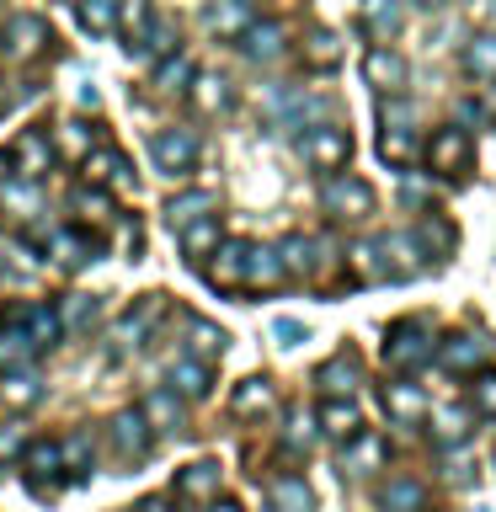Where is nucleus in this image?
Masks as SVG:
<instances>
[{"label": "nucleus", "instance_id": "53", "mask_svg": "<svg viewBox=\"0 0 496 512\" xmlns=\"http://www.w3.org/2000/svg\"><path fill=\"white\" fill-rule=\"evenodd\" d=\"M470 400H475V416H486V422H496V374L491 368H480L475 384H470Z\"/></svg>", "mask_w": 496, "mask_h": 512}, {"label": "nucleus", "instance_id": "59", "mask_svg": "<svg viewBox=\"0 0 496 512\" xmlns=\"http://www.w3.org/2000/svg\"><path fill=\"white\" fill-rule=\"evenodd\" d=\"M134 512H171V507H166V502H160V496H150V502H139Z\"/></svg>", "mask_w": 496, "mask_h": 512}, {"label": "nucleus", "instance_id": "55", "mask_svg": "<svg viewBox=\"0 0 496 512\" xmlns=\"http://www.w3.org/2000/svg\"><path fill=\"white\" fill-rule=\"evenodd\" d=\"M22 448H27V427L22 422H6V427H0V464L22 459Z\"/></svg>", "mask_w": 496, "mask_h": 512}, {"label": "nucleus", "instance_id": "12", "mask_svg": "<svg viewBox=\"0 0 496 512\" xmlns=\"http://www.w3.org/2000/svg\"><path fill=\"white\" fill-rule=\"evenodd\" d=\"M246 240H219L214 251L203 256L208 262V283L214 288H246Z\"/></svg>", "mask_w": 496, "mask_h": 512}, {"label": "nucleus", "instance_id": "57", "mask_svg": "<svg viewBox=\"0 0 496 512\" xmlns=\"http://www.w3.org/2000/svg\"><path fill=\"white\" fill-rule=\"evenodd\" d=\"M400 198H406V203H422V198H427V182H400Z\"/></svg>", "mask_w": 496, "mask_h": 512}, {"label": "nucleus", "instance_id": "23", "mask_svg": "<svg viewBox=\"0 0 496 512\" xmlns=\"http://www.w3.org/2000/svg\"><path fill=\"white\" fill-rule=\"evenodd\" d=\"M43 400V379L32 368H6L0 374V406L6 411H32Z\"/></svg>", "mask_w": 496, "mask_h": 512}, {"label": "nucleus", "instance_id": "41", "mask_svg": "<svg viewBox=\"0 0 496 512\" xmlns=\"http://www.w3.org/2000/svg\"><path fill=\"white\" fill-rule=\"evenodd\" d=\"M464 70H470L475 80H496V27L475 32V38L464 43Z\"/></svg>", "mask_w": 496, "mask_h": 512}, {"label": "nucleus", "instance_id": "25", "mask_svg": "<svg viewBox=\"0 0 496 512\" xmlns=\"http://www.w3.org/2000/svg\"><path fill=\"white\" fill-rule=\"evenodd\" d=\"M203 22H208V32H219V38H240L256 16H251V0H208Z\"/></svg>", "mask_w": 496, "mask_h": 512}, {"label": "nucleus", "instance_id": "30", "mask_svg": "<svg viewBox=\"0 0 496 512\" xmlns=\"http://www.w3.org/2000/svg\"><path fill=\"white\" fill-rule=\"evenodd\" d=\"M315 384H320V395H352L363 384V368H358V358H331V363H320V374H315Z\"/></svg>", "mask_w": 496, "mask_h": 512}, {"label": "nucleus", "instance_id": "38", "mask_svg": "<svg viewBox=\"0 0 496 512\" xmlns=\"http://www.w3.org/2000/svg\"><path fill=\"white\" fill-rule=\"evenodd\" d=\"M203 214H214V192H203V187H192V192H176V198L166 203V224H171V230H182V224L203 219Z\"/></svg>", "mask_w": 496, "mask_h": 512}, {"label": "nucleus", "instance_id": "43", "mask_svg": "<svg viewBox=\"0 0 496 512\" xmlns=\"http://www.w3.org/2000/svg\"><path fill=\"white\" fill-rule=\"evenodd\" d=\"M70 208L80 214V224H107L112 219V198H107V187H96V182L75 187L70 192Z\"/></svg>", "mask_w": 496, "mask_h": 512}, {"label": "nucleus", "instance_id": "3", "mask_svg": "<svg viewBox=\"0 0 496 512\" xmlns=\"http://www.w3.org/2000/svg\"><path fill=\"white\" fill-rule=\"evenodd\" d=\"M22 459H27V491L38 496V502H54V496H59V475H64L59 443L54 438H38V443L27 438Z\"/></svg>", "mask_w": 496, "mask_h": 512}, {"label": "nucleus", "instance_id": "33", "mask_svg": "<svg viewBox=\"0 0 496 512\" xmlns=\"http://www.w3.org/2000/svg\"><path fill=\"white\" fill-rule=\"evenodd\" d=\"M59 459H64V475H75V480H86L96 470V443H91V432H70V438H59Z\"/></svg>", "mask_w": 496, "mask_h": 512}, {"label": "nucleus", "instance_id": "39", "mask_svg": "<svg viewBox=\"0 0 496 512\" xmlns=\"http://www.w3.org/2000/svg\"><path fill=\"white\" fill-rule=\"evenodd\" d=\"M118 6L123 0H75V22L96 38H107V32H118Z\"/></svg>", "mask_w": 496, "mask_h": 512}, {"label": "nucleus", "instance_id": "62", "mask_svg": "<svg viewBox=\"0 0 496 512\" xmlns=\"http://www.w3.org/2000/svg\"><path fill=\"white\" fill-rule=\"evenodd\" d=\"M416 6H443V0H416Z\"/></svg>", "mask_w": 496, "mask_h": 512}, {"label": "nucleus", "instance_id": "1", "mask_svg": "<svg viewBox=\"0 0 496 512\" xmlns=\"http://www.w3.org/2000/svg\"><path fill=\"white\" fill-rule=\"evenodd\" d=\"M432 352H438V342H432V331L422 326V320H395L390 336H384V363L400 368V374L432 363Z\"/></svg>", "mask_w": 496, "mask_h": 512}, {"label": "nucleus", "instance_id": "15", "mask_svg": "<svg viewBox=\"0 0 496 512\" xmlns=\"http://www.w3.org/2000/svg\"><path fill=\"white\" fill-rule=\"evenodd\" d=\"M11 320L32 336V347H38V352H48V347H54L59 336H64V320H59L54 304H16Z\"/></svg>", "mask_w": 496, "mask_h": 512}, {"label": "nucleus", "instance_id": "34", "mask_svg": "<svg viewBox=\"0 0 496 512\" xmlns=\"http://www.w3.org/2000/svg\"><path fill=\"white\" fill-rule=\"evenodd\" d=\"M267 496H272V512H315V491L299 475H278L267 486Z\"/></svg>", "mask_w": 496, "mask_h": 512}, {"label": "nucleus", "instance_id": "6", "mask_svg": "<svg viewBox=\"0 0 496 512\" xmlns=\"http://www.w3.org/2000/svg\"><path fill=\"white\" fill-rule=\"evenodd\" d=\"M320 203H326L336 219H368V214H374V187H368L363 176L336 171L331 182L320 187Z\"/></svg>", "mask_w": 496, "mask_h": 512}, {"label": "nucleus", "instance_id": "29", "mask_svg": "<svg viewBox=\"0 0 496 512\" xmlns=\"http://www.w3.org/2000/svg\"><path fill=\"white\" fill-rule=\"evenodd\" d=\"M288 278L278 246H251L246 251V288H278Z\"/></svg>", "mask_w": 496, "mask_h": 512}, {"label": "nucleus", "instance_id": "40", "mask_svg": "<svg viewBox=\"0 0 496 512\" xmlns=\"http://www.w3.org/2000/svg\"><path fill=\"white\" fill-rule=\"evenodd\" d=\"M379 459H384V443L368 438V432H352L347 448H342V470H347V475H368Z\"/></svg>", "mask_w": 496, "mask_h": 512}, {"label": "nucleus", "instance_id": "46", "mask_svg": "<svg viewBox=\"0 0 496 512\" xmlns=\"http://www.w3.org/2000/svg\"><path fill=\"white\" fill-rule=\"evenodd\" d=\"M342 59V38L326 27H315L310 38H304V64H315V70H331V64Z\"/></svg>", "mask_w": 496, "mask_h": 512}, {"label": "nucleus", "instance_id": "11", "mask_svg": "<svg viewBox=\"0 0 496 512\" xmlns=\"http://www.w3.org/2000/svg\"><path fill=\"white\" fill-rule=\"evenodd\" d=\"M448 374H475V368H486V358H491V342L480 331H470V336H448V342H438V352H432Z\"/></svg>", "mask_w": 496, "mask_h": 512}, {"label": "nucleus", "instance_id": "49", "mask_svg": "<svg viewBox=\"0 0 496 512\" xmlns=\"http://www.w3.org/2000/svg\"><path fill=\"white\" fill-rule=\"evenodd\" d=\"M347 256H352V272H358V278H368V283L390 278V272H384V251H379V240H358V246H352Z\"/></svg>", "mask_w": 496, "mask_h": 512}, {"label": "nucleus", "instance_id": "50", "mask_svg": "<svg viewBox=\"0 0 496 512\" xmlns=\"http://www.w3.org/2000/svg\"><path fill=\"white\" fill-rule=\"evenodd\" d=\"M416 240H422L427 256H438V262H443L448 251H454V230H448V224H443L438 214H427L422 224H416Z\"/></svg>", "mask_w": 496, "mask_h": 512}, {"label": "nucleus", "instance_id": "61", "mask_svg": "<svg viewBox=\"0 0 496 512\" xmlns=\"http://www.w3.org/2000/svg\"><path fill=\"white\" fill-rule=\"evenodd\" d=\"M486 11H491V22H496V0H486Z\"/></svg>", "mask_w": 496, "mask_h": 512}, {"label": "nucleus", "instance_id": "22", "mask_svg": "<svg viewBox=\"0 0 496 512\" xmlns=\"http://www.w3.org/2000/svg\"><path fill=\"white\" fill-rule=\"evenodd\" d=\"M219 464L214 459H198V464H187V470H176V496L182 502H214L219 496Z\"/></svg>", "mask_w": 496, "mask_h": 512}, {"label": "nucleus", "instance_id": "42", "mask_svg": "<svg viewBox=\"0 0 496 512\" xmlns=\"http://www.w3.org/2000/svg\"><path fill=\"white\" fill-rule=\"evenodd\" d=\"M358 16H363V32H368V38H395V27H400V0H363Z\"/></svg>", "mask_w": 496, "mask_h": 512}, {"label": "nucleus", "instance_id": "20", "mask_svg": "<svg viewBox=\"0 0 496 512\" xmlns=\"http://www.w3.org/2000/svg\"><path fill=\"white\" fill-rule=\"evenodd\" d=\"M187 102L203 112V118H219V112H230V102H235V91H230V80L224 75H192L187 80Z\"/></svg>", "mask_w": 496, "mask_h": 512}, {"label": "nucleus", "instance_id": "54", "mask_svg": "<svg viewBox=\"0 0 496 512\" xmlns=\"http://www.w3.org/2000/svg\"><path fill=\"white\" fill-rule=\"evenodd\" d=\"M438 438L443 443H464V438H470V416H464L459 406H443L438 411Z\"/></svg>", "mask_w": 496, "mask_h": 512}, {"label": "nucleus", "instance_id": "2", "mask_svg": "<svg viewBox=\"0 0 496 512\" xmlns=\"http://www.w3.org/2000/svg\"><path fill=\"white\" fill-rule=\"evenodd\" d=\"M48 43H54V27H48V16H38V11H11L6 27H0V48H6V59H16V64L38 59Z\"/></svg>", "mask_w": 496, "mask_h": 512}, {"label": "nucleus", "instance_id": "18", "mask_svg": "<svg viewBox=\"0 0 496 512\" xmlns=\"http://www.w3.org/2000/svg\"><path fill=\"white\" fill-rule=\"evenodd\" d=\"M363 80L379 96H395L400 86H406V59H400L395 48H368L363 54Z\"/></svg>", "mask_w": 496, "mask_h": 512}, {"label": "nucleus", "instance_id": "52", "mask_svg": "<svg viewBox=\"0 0 496 512\" xmlns=\"http://www.w3.org/2000/svg\"><path fill=\"white\" fill-rule=\"evenodd\" d=\"M315 432H320L315 416L310 411H294V416H288V432H283V448H288V454H304V448L315 443Z\"/></svg>", "mask_w": 496, "mask_h": 512}, {"label": "nucleus", "instance_id": "32", "mask_svg": "<svg viewBox=\"0 0 496 512\" xmlns=\"http://www.w3.org/2000/svg\"><path fill=\"white\" fill-rule=\"evenodd\" d=\"M224 347H230V336H224L214 320H203V315L187 320V352H192V358L214 363V358H224Z\"/></svg>", "mask_w": 496, "mask_h": 512}, {"label": "nucleus", "instance_id": "26", "mask_svg": "<svg viewBox=\"0 0 496 512\" xmlns=\"http://www.w3.org/2000/svg\"><path fill=\"white\" fill-rule=\"evenodd\" d=\"M235 43H240V54H246L251 64H267V59L283 54V22H251Z\"/></svg>", "mask_w": 496, "mask_h": 512}, {"label": "nucleus", "instance_id": "10", "mask_svg": "<svg viewBox=\"0 0 496 512\" xmlns=\"http://www.w3.org/2000/svg\"><path fill=\"white\" fill-rule=\"evenodd\" d=\"M272 411H278V384H272L267 374H251V379L235 384L230 416H240V422H267Z\"/></svg>", "mask_w": 496, "mask_h": 512}, {"label": "nucleus", "instance_id": "14", "mask_svg": "<svg viewBox=\"0 0 496 512\" xmlns=\"http://www.w3.org/2000/svg\"><path fill=\"white\" fill-rule=\"evenodd\" d=\"M379 400H384V416H390V422H400V427H411V422H422V416H427L422 384L390 379V384H379Z\"/></svg>", "mask_w": 496, "mask_h": 512}, {"label": "nucleus", "instance_id": "19", "mask_svg": "<svg viewBox=\"0 0 496 512\" xmlns=\"http://www.w3.org/2000/svg\"><path fill=\"white\" fill-rule=\"evenodd\" d=\"M48 251H54L59 267H91L102 256V240L86 230H48Z\"/></svg>", "mask_w": 496, "mask_h": 512}, {"label": "nucleus", "instance_id": "7", "mask_svg": "<svg viewBox=\"0 0 496 512\" xmlns=\"http://www.w3.org/2000/svg\"><path fill=\"white\" fill-rule=\"evenodd\" d=\"M6 166L16 176H27V182H43L48 166H54V139H48L43 128H22V134L11 139V150H6Z\"/></svg>", "mask_w": 496, "mask_h": 512}, {"label": "nucleus", "instance_id": "36", "mask_svg": "<svg viewBox=\"0 0 496 512\" xmlns=\"http://www.w3.org/2000/svg\"><path fill=\"white\" fill-rule=\"evenodd\" d=\"M91 150H96V123H86V118H64V123H59V134H54V155L86 160Z\"/></svg>", "mask_w": 496, "mask_h": 512}, {"label": "nucleus", "instance_id": "31", "mask_svg": "<svg viewBox=\"0 0 496 512\" xmlns=\"http://www.w3.org/2000/svg\"><path fill=\"white\" fill-rule=\"evenodd\" d=\"M182 251H187V262H203L208 251L224 240V230H219V214H203V219H192V224H182Z\"/></svg>", "mask_w": 496, "mask_h": 512}, {"label": "nucleus", "instance_id": "37", "mask_svg": "<svg viewBox=\"0 0 496 512\" xmlns=\"http://www.w3.org/2000/svg\"><path fill=\"white\" fill-rule=\"evenodd\" d=\"M379 251L390 256V262H384V272H390V278H411V272L422 267V262H416V256H422L416 235H384V240H379Z\"/></svg>", "mask_w": 496, "mask_h": 512}, {"label": "nucleus", "instance_id": "9", "mask_svg": "<svg viewBox=\"0 0 496 512\" xmlns=\"http://www.w3.org/2000/svg\"><path fill=\"white\" fill-rule=\"evenodd\" d=\"M107 438H112V448H118L123 464H139L144 454H150V443H155V427L144 422V411H118L107 422Z\"/></svg>", "mask_w": 496, "mask_h": 512}, {"label": "nucleus", "instance_id": "58", "mask_svg": "<svg viewBox=\"0 0 496 512\" xmlns=\"http://www.w3.org/2000/svg\"><path fill=\"white\" fill-rule=\"evenodd\" d=\"M208 512H240V502H224V496H214V502H208Z\"/></svg>", "mask_w": 496, "mask_h": 512}, {"label": "nucleus", "instance_id": "56", "mask_svg": "<svg viewBox=\"0 0 496 512\" xmlns=\"http://www.w3.org/2000/svg\"><path fill=\"white\" fill-rule=\"evenodd\" d=\"M272 336H278V347H299V342H310L304 320H272Z\"/></svg>", "mask_w": 496, "mask_h": 512}, {"label": "nucleus", "instance_id": "35", "mask_svg": "<svg viewBox=\"0 0 496 512\" xmlns=\"http://www.w3.org/2000/svg\"><path fill=\"white\" fill-rule=\"evenodd\" d=\"M171 390L182 395V400H203L208 390H214V379H208V363H203V358L171 363Z\"/></svg>", "mask_w": 496, "mask_h": 512}, {"label": "nucleus", "instance_id": "13", "mask_svg": "<svg viewBox=\"0 0 496 512\" xmlns=\"http://www.w3.org/2000/svg\"><path fill=\"white\" fill-rule=\"evenodd\" d=\"M80 166H86V182H96V187H107V192H134V166H128L118 150H107V144H102V150H91Z\"/></svg>", "mask_w": 496, "mask_h": 512}, {"label": "nucleus", "instance_id": "21", "mask_svg": "<svg viewBox=\"0 0 496 512\" xmlns=\"http://www.w3.org/2000/svg\"><path fill=\"white\" fill-rule=\"evenodd\" d=\"M139 411H144V422H150L155 432H182L187 427V406H182L176 390H150L139 400Z\"/></svg>", "mask_w": 496, "mask_h": 512}, {"label": "nucleus", "instance_id": "27", "mask_svg": "<svg viewBox=\"0 0 496 512\" xmlns=\"http://www.w3.org/2000/svg\"><path fill=\"white\" fill-rule=\"evenodd\" d=\"M320 432L326 438H336V443H347L352 432H358V406H352V395H326V406H320Z\"/></svg>", "mask_w": 496, "mask_h": 512}, {"label": "nucleus", "instance_id": "51", "mask_svg": "<svg viewBox=\"0 0 496 512\" xmlns=\"http://www.w3.org/2000/svg\"><path fill=\"white\" fill-rule=\"evenodd\" d=\"M192 75H198V70H192L187 54H166V59H160V70H155V86L160 91H187Z\"/></svg>", "mask_w": 496, "mask_h": 512}, {"label": "nucleus", "instance_id": "17", "mask_svg": "<svg viewBox=\"0 0 496 512\" xmlns=\"http://www.w3.org/2000/svg\"><path fill=\"white\" fill-rule=\"evenodd\" d=\"M160 315H166V294H144L134 310H123V320L112 326V336H118L123 347H139L144 336L155 331V320H160Z\"/></svg>", "mask_w": 496, "mask_h": 512}, {"label": "nucleus", "instance_id": "5", "mask_svg": "<svg viewBox=\"0 0 496 512\" xmlns=\"http://www.w3.org/2000/svg\"><path fill=\"white\" fill-rule=\"evenodd\" d=\"M198 134L192 128H160V134L150 139V160H155V171H166V176H187L192 166H198Z\"/></svg>", "mask_w": 496, "mask_h": 512}, {"label": "nucleus", "instance_id": "45", "mask_svg": "<svg viewBox=\"0 0 496 512\" xmlns=\"http://www.w3.org/2000/svg\"><path fill=\"white\" fill-rule=\"evenodd\" d=\"M32 336L16 326V320H6V331H0V368H27L32 363Z\"/></svg>", "mask_w": 496, "mask_h": 512}, {"label": "nucleus", "instance_id": "8", "mask_svg": "<svg viewBox=\"0 0 496 512\" xmlns=\"http://www.w3.org/2000/svg\"><path fill=\"white\" fill-rule=\"evenodd\" d=\"M427 166H432V176H459V171H470V134H464L459 123L438 128V134L427 139Z\"/></svg>", "mask_w": 496, "mask_h": 512}, {"label": "nucleus", "instance_id": "60", "mask_svg": "<svg viewBox=\"0 0 496 512\" xmlns=\"http://www.w3.org/2000/svg\"><path fill=\"white\" fill-rule=\"evenodd\" d=\"M6 107H11V91H6V75H0V118H6Z\"/></svg>", "mask_w": 496, "mask_h": 512}, {"label": "nucleus", "instance_id": "24", "mask_svg": "<svg viewBox=\"0 0 496 512\" xmlns=\"http://www.w3.org/2000/svg\"><path fill=\"white\" fill-rule=\"evenodd\" d=\"M128 48H134V54H144V59H166V54H176V22H166V16L150 11Z\"/></svg>", "mask_w": 496, "mask_h": 512}, {"label": "nucleus", "instance_id": "47", "mask_svg": "<svg viewBox=\"0 0 496 512\" xmlns=\"http://www.w3.org/2000/svg\"><path fill=\"white\" fill-rule=\"evenodd\" d=\"M59 320H64V331H91L96 326V294H64Z\"/></svg>", "mask_w": 496, "mask_h": 512}, {"label": "nucleus", "instance_id": "4", "mask_svg": "<svg viewBox=\"0 0 496 512\" xmlns=\"http://www.w3.org/2000/svg\"><path fill=\"white\" fill-rule=\"evenodd\" d=\"M299 155L310 160L315 171H342L347 155H352V134L347 128H331V123H315V128H304Z\"/></svg>", "mask_w": 496, "mask_h": 512}, {"label": "nucleus", "instance_id": "44", "mask_svg": "<svg viewBox=\"0 0 496 512\" xmlns=\"http://www.w3.org/2000/svg\"><path fill=\"white\" fill-rule=\"evenodd\" d=\"M422 486H416V480L411 475H395V480H384V491H379V507L384 512H416V507H422Z\"/></svg>", "mask_w": 496, "mask_h": 512}, {"label": "nucleus", "instance_id": "48", "mask_svg": "<svg viewBox=\"0 0 496 512\" xmlns=\"http://www.w3.org/2000/svg\"><path fill=\"white\" fill-rule=\"evenodd\" d=\"M0 203H6L11 214H38V208H43V192H38V182H27V176H16V182H6V187H0Z\"/></svg>", "mask_w": 496, "mask_h": 512}, {"label": "nucleus", "instance_id": "28", "mask_svg": "<svg viewBox=\"0 0 496 512\" xmlns=\"http://www.w3.org/2000/svg\"><path fill=\"white\" fill-rule=\"evenodd\" d=\"M278 256H283L288 278H315L320 272V240H310V235H288L278 246Z\"/></svg>", "mask_w": 496, "mask_h": 512}, {"label": "nucleus", "instance_id": "16", "mask_svg": "<svg viewBox=\"0 0 496 512\" xmlns=\"http://www.w3.org/2000/svg\"><path fill=\"white\" fill-rule=\"evenodd\" d=\"M422 155V139H416V128H406L400 118H384L379 128V160L395 171H411V160Z\"/></svg>", "mask_w": 496, "mask_h": 512}]
</instances>
